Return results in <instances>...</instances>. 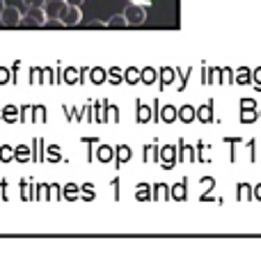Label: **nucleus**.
<instances>
[{
	"label": "nucleus",
	"instance_id": "f257e3e1",
	"mask_svg": "<svg viewBox=\"0 0 261 254\" xmlns=\"http://www.w3.org/2000/svg\"><path fill=\"white\" fill-rule=\"evenodd\" d=\"M81 18H83V12H81V7H78V5H67V3H64L62 7L58 9V21H60V25H62V27L78 25V23H81Z\"/></svg>",
	"mask_w": 261,
	"mask_h": 254
},
{
	"label": "nucleus",
	"instance_id": "f03ea898",
	"mask_svg": "<svg viewBox=\"0 0 261 254\" xmlns=\"http://www.w3.org/2000/svg\"><path fill=\"white\" fill-rule=\"evenodd\" d=\"M48 23V14L44 7H28V12L23 14V23L25 27H44Z\"/></svg>",
	"mask_w": 261,
	"mask_h": 254
},
{
	"label": "nucleus",
	"instance_id": "7ed1b4c3",
	"mask_svg": "<svg viewBox=\"0 0 261 254\" xmlns=\"http://www.w3.org/2000/svg\"><path fill=\"white\" fill-rule=\"evenodd\" d=\"M124 16H126L128 25H142V23L147 21V5H142V3H130V5H126V9H124Z\"/></svg>",
	"mask_w": 261,
	"mask_h": 254
},
{
	"label": "nucleus",
	"instance_id": "20e7f679",
	"mask_svg": "<svg viewBox=\"0 0 261 254\" xmlns=\"http://www.w3.org/2000/svg\"><path fill=\"white\" fill-rule=\"evenodd\" d=\"M0 23H3L5 27H16L23 23V14L18 7H14V5H5V9L0 12Z\"/></svg>",
	"mask_w": 261,
	"mask_h": 254
},
{
	"label": "nucleus",
	"instance_id": "39448f33",
	"mask_svg": "<svg viewBox=\"0 0 261 254\" xmlns=\"http://www.w3.org/2000/svg\"><path fill=\"white\" fill-rule=\"evenodd\" d=\"M106 25L113 27V30H124V27H128V23H126V16H124V14H115V16L108 18Z\"/></svg>",
	"mask_w": 261,
	"mask_h": 254
},
{
	"label": "nucleus",
	"instance_id": "423d86ee",
	"mask_svg": "<svg viewBox=\"0 0 261 254\" xmlns=\"http://www.w3.org/2000/svg\"><path fill=\"white\" fill-rule=\"evenodd\" d=\"M18 115H21V112H18L16 105H5V108H3V119H5L7 124H14V122H16Z\"/></svg>",
	"mask_w": 261,
	"mask_h": 254
},
{
	"label": "nucleus",
	"instance_id": "0eeeda50",
	"mask_svg": "<svg viewBox=\"0 0 261 254\" xmlns=\"http://www.w3.org/2000/svg\"><path fill=\"white\" fill-rule=\"evenodd\" d=\"M99 160L101 163H110V160H113V147L101 145L99 147Z\"/></svg>",
	"mask_w": 261,
	"mask_h": 254
},
{
	"label": "nucleus",
	"instance_id": "6e6552de",
	"mask_svg": "<svg viewBox=\"0 0 261 254\" xmlns=\"http://www.w3.org/2000/svg\"><path fill=\"white\" fill-rule=\"evenodd\" d=\"M78 195H81V188L76 183H67L64 186V200H76Z\"/></svg>",
	"mask_w": 261,
	"mask_h": 254
},
{
	"label": "nucleus",
	"instance_id": "1a4fd4ad",
	"mask_svg": "<svg viewBox=\"0 0 261 254\" xmlns=\"http://www.w3.org/2000/svg\"><path fill=\"white\" fill-rule=\"evenodd\" d=\"M126 160H130V147H117V163L124 165Z\"/></svg>",
	"mask_w": 261,
	"mask_h": 254
},
{
	"label": "nucleus",
	"instance_id": "9d476101",
	"mask_svg": "<svg viewBox=\"0 0 261 254\" xmlns=\"http://www.w3.org/2000/svg\"><path fill=\"white\" fill-rule=\"evenodd\" d=\"M12 158H16V149H12V147H0V160H5V163H7V160H12Z\"/></svg>",
	"mask_w": 261,
	"mask_h": 254
},
{
	"label": "nucleus",
	"instance_id": "9b49d317",
	"mask_svg": "<svg viewBox=\"0 0 261 254\" xmlns=\"http://www.w3.org/2000/svg\"><path fill=\"white\" fill-rule=\"evenodd\" d=\"M135 197H138V200H151V192H149V188L144 186V183H140V186L135 188Z\"/></svg>",
	"mask_w": 261,
	"mask_h": 254
},
{
	"label": "nucleus",
	"instance_id": "f8f14e48",
	"mask_svg": "<svg viewBox=\"0 0 261 254\" xmlns=\"http://www.w3.org/2000/svg\"><path fill=\"white\" fill-rule=\"evenodd\" d=\"M138 122H140V124H142V122H149V108H147V105H142L140 101H138Z\"/></svg>",
	"mask_w": 261,
	"mask_h": 254
},
{
	"label": "nucleus",
	"instance_id": "ddd939ff",
	"mask_svg": "<svg viewBox=\"0 0 261 254\" xmlns=\"http://www.w3.org/2000/svg\"><path fill=\"white\" fill-rule=\"evenodd\" d=\"M174 117H176V108L165 105V108H163V122H174Z\"/></svg>",
	"mask_w": 261,
	"mask_h": 254
},
{
	"label": "nucleus",
	"instance_id": "4468645a",
	"mask_svg": "<svg viewBox=\"0 0 261 254\" xmlns=\"http://www.w3.org/2000/svg\"><path fill=\"white\" fill-rule=\"evenodd\" d=\"M110 82H115V85H117V82H122L124 80V76H122V69H117V67H113L110 69Z\"/></svg>",
	"mask_w": 261,
	"mask_h": 254
},
{
	"label": "nucleus",
	"instance_id": "2eb2a0df",
	"mask_svg": "<svg viewBox=\"0 0 261 254\" xmlns=\"http://www.w3.org/2000/svg\"><path fill=\"white\" fill-rule=\"evenodd\" d=\"M30 158V151H28V147H16V160H21V163H25V160Z\"/></svg>",
	"mask_w": 261,
	"mask_h": 254
},
{
	"label": "nucleus",
	"instance_id": "dca6fc26",
	"mask_svg": "<svg viewBox=\"0 0 261 254\" xmlns=\"http://www.w3.org/2000/svg\"><path fill=\"white\" fill-rule=\"evenodd\" d=\"M46 149H48L46 158H48V160H60V147L58 145H50V147H46Z\"/></svg>",
	"mask_w": 261,
	"mask_h": 254
},
{
	"label": "nucleus",
	"instance_id": "f3484780",
	"mask_svg": "<svg viewBox=\"0 0 261 254\" xmlns=\"http://www.w3.org/2000/svg\"><path fill=\"white\" fill-rule=\"evenodd\" d=\"M83 200L85 202L94 200V188H92V183H85V186H83Z\"/></svg>",
	"mask_w": 261,
	"mask_h": 254
},
{
	"label": "nucleus",
	"instance_id": "a211bd4d",
	"mask_svg": "<svg viewBox=\"0 0 261 254\" xmlns=\"http://www.w3.org/2000/svg\"><path fill=\"white\" fill-rule=\"evenodd\" d=\"M179 115H181V119H184V122H190V119L195 117V112H193V108H190V105H184Z\"/></svg>",
	"mask_w": 261,
	"mask_h": 254
},
{
	"label": "nucleus",
	"instance_id": "6ab92c4d",
	"mask_svg": "<svg viewBox=\"0 0 261 254\" xmlns=\"http://www.w3.org/2000/svg\"><path fill=\"white\" fill-rule=\"evenodd\" d=\"M92 80H94V82H103L106 80V71H103V69L96 67L94 71H92Z\"/></svg>",
	"mask_w": 261,
	"mask_h": 254
},
{
	"label": "nucleus",
	"instance_id": "aec40b11",
	"mask_svg": "<svg viewBox=\"0 0 261 254\" xmlns=\"http://www.w3.org/2000/svg\"><path fill=\"white\" fill-rule=\"evenodd\" d=\"M124 78H126V82H130V85H133V82H138V69H133V67H130V69H126V76H124Z\"/></svg>",
	"mask_w": 261,
	"mask_h": 254
},
{
	"label": "nucleus",
	"instance_id": "412c9836",
	"mask_svg": "<svg viewBox=\"0 0 261 254\" xmlns=\"http://www.w3.org/2000/svg\"><path fill=\"white\" fill-rule=\"evenodd\" d=\"M172 195H174V200H184V197H186V186H184V183H179V186H174V190H172Z\"/></svg>",
	"mask_w": 261,
	"mask_h": 254
},
{
	"label": "nucleus",
	"instance_id": "4be33fe9",
	"mask_svg": "<svg viewBox=\"0 0 261 254\" xmlns=\"http://www.w3.org/2000/svg\"><path fill=\"white\" fill-rule=\"evenodd\" d=\"M142 80L144 82H153V69H144V71H142Z\"/></svg>",
	"mask_w": 261,
	"mask_h": 254
},
{
	"label": "nucleus",
	"instance_id": "5701e85b",
	"mask_svg": "<svg viewBox=\"0 0 261 254\" xmlns=\"http://www.w3.org/2000/svg\"><path fill=\"white\" fill-rule=\"evenodd\" d=\"M25 3V7H44L46 0H23Z\"/></svg>",
	"mask_w": 261,
	"mask_h": 254
},
{
	"label": "nucleus",
	"instance_id": "b1692460",
	"mask_svg": "<svg viewBox=\"0 0 261 254\" xmlns=\"http://www.w3.org/2000/svg\"><path fill=\"white\" fill-rule=\"evenodd\" d=\"M161 73H163V76H161V78H163V82H170L172 78H174V73H172V69H163Z\"/></svg>",
	"mask_w": 261,
	"mask_h": 254
},
{
	"label": "nucleus",
	"instance_id": "393cba45",
	"mask_svg": "<svg viewBox=\"0 0 261 254\" xmlns=\"http://www.w3.org/2000/svg\"><path fill=\"white\" fill-rule=\"evenodd\" d=\"M163 156L167 158V165H165V167H172V147H165V149H163Z\"/></svg>",
	"mask_w": 261,
	"mask_h": 254
},
{
	"label": "nucleus",
	"instance_id": "a878e982",
	"mask_svg": "<svg viewBox=\"0 0 261 254\" xmlns=\"http://www.w3.org/2000/svg\"><path fill=\"white\" fill-rule=\"evenodd\" d=\"M165 195H167L165 186H156V195H153V200H161V197H165Z\"/></svg>",
	"mask_w": 261,
	"mask_h": 254
},
{
	"label": "nucleus",
	"instance_id": "bb28decb",
	"mask_svg": "<svg viewBox=\"0 0 261 254\" xmlns=\"http://www.w3.org/2000/svg\"><path fill=\"white\" fill-rule=\"evenodd\" d=\"M9 80V71L5 67H0V85H3V82H7Z\"/></svg>",
	"mask_w": 261,
	"mask_h": 254
},
{
	"label": "nucleus",
	"instance_id": "cd10ccee",
	"mask_svg": "<svg viewBox=\"0 0 261 254\" xmlns=\"http://www.w3.org/2000/svg\"><path fill=\"white\" fill-rule=\"evenodd\" d=\"M73 73H76V71H73V69H69V71H67V76H64V80H67V82L76 80V76H73Z\"/></svg>",
	"mask_w": 261,
	"mask_h": 254
},
{
	"label": "nucleus",
	"instance_id": "c85d7f7f",
	"mask_svg": "<svg viewBox=\"0 0 261 254\" xmlns=\"http://www.w3.org/2000/svg\"><path fill=\"white\" fill-rule=\"evenodd\" d=\"M64 3H67V5H78V7H81L83 0H64Z\"/></svg>",
	"mask_w": 261,
	"mask_h": 254
},
{
	"label": "nucleus",
	"instance_id": "c756f323",
	"mask_svg": "<svg viewBox=\"0 0 261 254\" xmlns=\"http://www.w3.org/2000/svg\"><path fill=\"white\" fill-rule=\"evenodd\" d=\"M257 197H261V186L257 188Z\"/></svg>",
	"mask_w": 261,
	"mask_h": 254
},
{
	"label": "nucleus",
	"instance_id": "7c9ffc66",
	"mask_svg": "<svg viewBox=\"0 0 261 254\" xmlns=\"http://www.w3.org/2000/svg\"><path fill=\"white\" fill-rule=\"evenodd\" d=\"M0 119H3V108H0Z\"/></svg>",
	"mask_w": 261,
	"mask_h": 254
}]
</instances>
